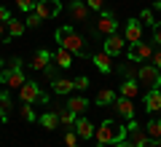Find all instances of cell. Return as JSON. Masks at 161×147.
<instances>
[{
    "label": "cell",
    "instance_id": "obj_1",
    "mask_svg": "<svg viewBox=\"0 0 161 147\" xmlns=\"http://www.w3.org/2000/svg\"><path fill=\"white\" fill-rule=\"evenodd\" d=\"M54 38H57V43L62 45V48H67L73 56H80V59L86 56V40H83V35H80L73 24H62V27L54 32Z\"/></svg>",
    "mask_w": 161,
    "mask_h": 147
},
{
    "label": "cell",
    "instance_id": "obj_2",
    "mask_svg": "<svg viewBox=\"0 0 161 147\" xmlns=\"http://www.w3.org/2000/svg\"><path fill=\"white\" fill-rule=\"evenodd\" d=\"M22 64H24L22 59H19V56H14L11 62H8V67L3 70V72H0V83L6 86L8 91H19L24 83H27V75H24Z\"/></svg>",
    "mask_w": 161,
    "mask_h": 147
},
{
    "label": "cell",
    "instance_id": "obj_3",
    "mask_svg": "<svg viewBox=\"0 0 161 147\" xmlns=\"http://www.w3.org/2000/svg\"><path fill=\"white\" fill-rule=\"evenodd\" d=\"M94 139H97V147L115 144V142L126 139V129H124V126H115L113 120H102V126L94 129Z\"/></svg>",
    "mask_w": 161,
    "mask_h": 147
},
{
    "label": "cell",
    "instance_id": "obj_4",
    "mask_svg": "<svg viewBox=\"0 0 161 147\" xmlns=\"http://www.w3.org/2000/svg\"><path fill=\"white\" fill-rule=\"evenodd\" d=\"M137 83H142V86H148V88H158L161 86V70L156 67L153 62H142L137 67Z\"/></svg>",
    "mask_w": 161,
    "mask_h": 147
},
{
    "label": "cell",
    "instance_id": "obj_5",
    "mask_svg": "<svg viewBox=\"0 0 161 147\" xmlns=\"http://www.w3.org/2000/svg\"><path fill=\"white\" fill-rule=\"evenodd\" d=\"M19 99H22V102H27V104H38V102L46 104V102H48V96L40 91V86L35 83V80H27V83L19 88Z\"/></svg>",
    "mask_w": 161,
    "mask_h": 147
},
{
    "label": "cell",
    "instance_id": "obj_6",
    "mask_svg": "<svg viewBox=\"0 0 161 147\" xmlns=\"http://www.w3.org/2000/svg\"><path fill=\"white\" fill-rule=\"evenodd\" d=\"M35 13H38L43 22H48V19H57L59 13H62V3H59V0H38Z\"/></svg>",
    "mask_w": 161,
    "mask_h": 147
},
{
    "label": "cell",
    "instance_id": "obj_7",
    "mask_svg": "<svg viewBox=\"0 0 161 147\" xmlns=\"http://www.w3.org/2000/svg\"><path fill=\"white\" fill-rule=\"evenodd\" d=\"M150 56H153V45L150 43H132L126 51V59H132V62H150Z\"/></svg>",
    "mask_w": 161,
    "mask_h": 147
},
{
    "label": "cell",
    "instance_id": "obj_8",
    "mask_svg": "<svg viewBox=\"0 0 161 147\" xmlns=\"http://www.w3.org/2000/svg\"><path fill=\"white\" fill-rule=\"evenodd\" d=\"M126 139L132 142L134 147H145V144H148V134H145V129H142L134 118L126 123Z\"/></svg>",
    "mask_w": 161,
    "mask_h": 147
},
{
    "label": "cell",
    "instance_id": "obj_9",
    "mask_svg": "<svg viewBox=\"0 0 161 147\" xmlns=\"http://www.w3.org/2000/svg\"><path fill=\"white\" fill-rule=\"evenodd\" d=\"M97 32L99 35H113V32H118V19L113 16L110 11H99V19H97Z\"/></svg>",
    "mask_w": 161,
    "mask_h": 147
},
{
    "label": "cell",
    "instance_id": "obj_10",
    "mask_svg": "<svg viewBox=\"0 0 161 147\" xmlns=\"http://www.w3.org/2000/svg\"><path fill=\"white\" fill-rule=\"evenodd\" d=\"M124 45H126L124 35L113 32V35H108V38H105V43H102V51H105V54H110V56H118V54H124Z\"/></svg>",
    "mask_w": 161,
    "mask_h": 147
},
{
    "label": "cell",
    "instance_id": "obj_11",
    "mask_svg": "<svg viewBox=\"0 0 161 147\" xmlns=\"http://www.w3.org/2000/svg\"><path fill=\"white\" fill-rule=\"evenodd\" d=\"M124 40H126L129 45L142 40V22H140V19H129V22L124 24Z\"/></svg>",
    "mask_w": 161,
    "mask_h": 147
},
{
    "label": "cell",
    "instance_id": "obj_12",
    "mask_svg": "<svg viewBox=\"0 0 161 147\" xmlns=\"http://www.w3.org/2000/svg\"><path fill=\"white\" fill-rule=\"evenodd\" d=\"M113 110H115V115H121L124 120H132L134 118V104H132V99H126V96H115Z\"/></svg>",
    "mask_w": 161,
    "mask_h": 147
},
{
    "label": "cell",
    "instance_id": "obj_13",
    "mask_svg": "<svg viewBox=\"0 0 161 147\" xmlns=\"http://www.w3.org/2000/svg\"><path fill=\"white\" fill-rule=\"evenodd\" d=\"M73 129H75V134H78L80 139H92V136H94V123L89 118H80V115H78L75 123H73Z\"/></svg>",
    "mask_w": 161,
    "mask_h": 147
},
{
    "label": "cell",
    "instance_id": "obj_14",
    "mask_svg": "<svg viewBox=\"0 0 161 147\" xmlns=\"http://www.w3.org/2000/svg\"><path fill=\"white\" fill-rule=\"evenodd\" d=\"M92 62H94V67H97L102 75H110V72H113V56H110V54L99 51V54H94V56H92Z\"/></svg>",
    "mask_w": 161,
    "mask_h": 147
},
{
    "label": "cell",
    "instance_id": "obj_15",
    "mask_svg": "<svg viewBox=\"0 0 161 147\" xmlns=\"http://www.w3.org/2000/svg\"><path fill=\"white\" fill-rule=\"evenodd\" d=\"M51 62L57 64V67H62V70H70V67H73V54H70L67 48H62V45H59L57 51L51 54Z\"/></svg>",
    "mask_w": 161,
    "mask_h": 147
},
{
    "label": "cell",
    "instance_id": "obj_16",
    "mask_svg": "<svg viewBox=\"0 0 161 147\" xmlns=\"http://www.w3.org/2000/svg\"><path fill=\"white\" fill-rule=\"evenodd\" d=\"M145 110L148 113H161V88H148V94H145Z\"/></svg>",
    "mask_w": 161,
    "mask_h": 147
},
{
    "label": "cell",
    "instance_id": "obj_17",
    "mask_svg": "<svg viewBox=\"0 0 161 147\" xmlns=\"http://www.w3.org/2000/svg\"><path fill=\"white\" fill-rule=\"evenodd\" d=\"M24 29H27V24L24 22H19V19H8L6 22V40H14V38H22L24 35Z\"/></svg>",
    "mask_w": 161,
    "mask_h": 147
},
{
    "label": "cell",
    "instance_id": "obj_18",
    "mask_svg": "<svg viewBox=\"0 0 161 147\" xmlns=\"http://www.w3.org/2000/svg\"><path fill=\"white\" fill-rule=\"evenodd\" d=\"M89 13H92V8H89L83 0H78V3H70V16H73V22H86Z\"/></svg>",
    "mask_w": 161,
    "mask_h": 147
},
{
    "label": "cell",
    "instance_id": "obj_19",
    "mask_svg": "<svg viewBox=\"0 0 161 147\" xmlns=\"http://www.w3.org/2000/svg\"><path fill=\"white\" fill-rule=\"evenodd\" d=\"M73 88H75V83H73L70 78H54V80H51V91H54L57 96H67Z\"/></svg>",
    "mask_w": 161,
    "mask_h": 147
},
{
    "label": "cell",
    "instance_id": "obj_20",
    "mask_svg": "<svg viewBox=\"0 0 161 147\" xmlns=\"http://www.w3.org/2000/svg\"><path fill=\"white\" fill-rule=\"evenodd\" d=\"M48 64H51V51H46V48H38L35 51V56H32V70H46Z\"/></svg>",
    "mask_w": 161,
    "mask_h": 147
},
{
    "label": "cell",
    "instance_id": "obj_21",
    "mask_svg": "<svg viewBox=\"0 0 161 147\" xmlns=\"http://www.w3.org/2000/svg\"><path fill=\"white\" fill-rule=\"evenodd\" d=\"M118 75L124 80H137V62L126 59V64H121V67H118Z\"/></svg>",
    "mask_w": 161,
    "mask_h": 147
},
{
    "label": "cell",
    "instance_id": "obj_22",
    "mask_svg": "<svg viewBox=\"0 0 161 147\" xmlns=\"http://www.w3.org/2000/svg\"><path fill=\"white\" fill-rule=\"evenodd\" d=\"M94 102L99 104V107H113V102H115V91L113 88H102L97 94V99H94Z\"/></svg>",
    "mask_w": 161,
    "mask_h": 147
},
{
    "label": "cell",
    "instance_id": "obj_23",
    "mask_svg": "<svg viewBox=\"0 0 161 147\" xmlns=\"http://www.w3.org/2000/svg\"><path fill=\"white\" fill-rule=\"evenodd\" d=\"M40 126H43L46 131H54L59 126V113H51V110L43 113V115H40Z\"/></svg>",
    "mask_w": 161,
    "mask_h": 147
},
{
    "label": "cell",
    "instance_id": "obj_24",
    "mask_svg": "<svg viewBox=\"0 0 161 147\" xmlns=\"http://www.w3.org/2000/svg\"><path fill=\"white\" fill-rule=\"evenodd\" d=\"M142 129H145V134H148V139H156V142L161 139V120H158V118L148 120V123H145Z\"/></svg>",
    "mask_w": 161,
    "mask_h": 147
},
{
    "label": "cell",
    "instance_id": "obj_25",
    "mask_svg": "<svg viewBox=\"0 0 161 147\" xmlns=\"http://www.w3.org/2000/svg\"><path fill=\"white\" fill-rule=\"evenodd\" d=\"M137 94H140V83H137V80H124V83H121V96L134 99Z\"/></svg>",
    "mask_w": 161,
    "mask_h": 147
},
{
    "label": "cell",
    "instance_id": "obj_26",
    "mask_svg": "<svg viewBox=\"0 0 161 147\" xmlns=\"http://www.w3.org/2000/svg\"><path fill=\"white\" fill-rule=\"evenodd\" d=\"M86 107H89V102L83 99V96H70V99H67V110H73L75 115H80Z\"/></svg>",
    "mask_w": 161,
    "mask_h": 147
},
{
    "label": "cell",
    "instance_id": "obj_27",
    "mask_svg": "<svg viewBox=\"0 0 161 147\" xmlns=\"http://www.w3.org/2000/svg\"><path fill=\"white\" fill-rule=\"evenodd\" d=\"M19 115H22V120H27V123H35V120H38V115H35L32 104H27V102H22V107H19Z\"/></svg>",
    "mask_w": 161,
    "mask_h": 147
},
{
    "label": "cell",
    "instance_id": "obj_28",
    "mask_svg": "<svg viewBox=\"0 0 161 147\" xmlns=\"http://www.w3.org/2000/svg\"><path fill=\"white\" fill-rule=\"evenodd\" d=\"M75 118H78V115H75L73 110H67V107L59 110V123H62V126H73V123H75Z\"/></svg>",
    "mask_w": 161,
    "mask_h": 147
},
{
    "label": "cell",
    "instance_id": "obj_29",
    "mask_svg": "<svg viewBox=\"0 0 161 147\" xmlns=\"http://www.w3.org/2000/svg\"><path fill=\"white\" fill-rule=\"evenodd\" d=\"M0 110H3L6 115L14 110V102H11V94H8V88H6V91H0Z\"/></svg>",
    "mask_w": 161,
    "mask_h": 147
},
{
    "label": "cell",
    "instance_id": "obj_30",
    "mask_svg": "<svg viewBox=\"0 0 161 147\" xmlns=\"http://www.w3.org/2000/svg\"><path fill=\"white\" fill-rule=\"evenodd\" d=\"M137 19H140V22H142V24H148V27H153V24H158V22H156V19H153V11H150V8H142Z\"/></svg>",
    "mask_w": 161,
    "mask_h": 147
},
{
    "label": "cell",
    "instance_id": "obj_31",
    "mask_svg": "<svg viewBox=\"0 0 161 147\" xmlns=\"http://www.w3.org/2000/svg\"><path fill=\"white\" fill-rule=\"evenodd\" d=\"M35 6H38V0H16V8H19V11H24V13L35 11Z\"/></svg>",
    "mask_w": 161,
    "mask_h": 147
},
{
    "label": "cell",
    "instance_id": "obj_32",
    "mask_svg": "<svg viewBox=\"0 0 161 147\" xmlns=\"http://www.w3.org/2000/svg\"><path fill=\"white\" fill-rule=\"evenodd\" d=\"M24 24H27V27H40V24H43V19H40L35 11H30V13H27V19H24Z\"/></svg>",
    "mask_w": 161,
    "mask_h": 147
},
{
    "label": "cell",
    "instance_id": "obj_33",
    "mask_svg": "<svg viewBox=\"0 0 161 147\" xmlns=\"http://www.w3.org/2000/svg\"><path fill=\"white\" fill-rule=\"evenodd\" d=\"M73 83H75V88H78V91H86L89 88V75H78Z\"/></svg>",
    "mask_w": 161,
    "mask_h": 147
},
{
    "label": "cell",
    "instance_id": "obj_34",
    "mask_svg": "<svg viewBox=\"0 0 161 147\" xmlns=\"http://www.w3.org/2000/svg\"><path fill=\"white\" fill-rule=\"evenodd\" d=\"M78 139H80V136L75 134V129H73V131H67V134H64V147H73V144H78Z\"/></svg>",
    "mask_w": 161,
    "mask_h": 147
},
{
    "label": "cell",
    "instance_id": "obj_35",
    "mask_svg": "<svg viewBox=\"0 0 161 147\" xmlns=\"http://www.w3.org/2000/svg\"><path fill=\"white\" fill-rule=\"evenodd\" d=\"M92 11H102V6H105V0H83Z\"/></svg>",
    "mask_w": 161,
    "mask_h": 147
},
{
    "label": "cell",
    "instance_id": "obj_36",
    "mask_svg": "<svg viewBox=\"0 0 161 147\" xmlns=\"http://www.w3.org/2000/svg\"><path fill=\"white\" fill-rule=\"evenodd\" d=\"M153 43H158V45H161V22H158V24H153Z\"/></svg>",
    "mask_w": 161,
    "mask_h": 147
},
{
    "label": "cell",
    "instance_id": "obj_37",
    "mask_svg": "<svg viewBox=\"0 0 161 147\" xmlns=\"http://www.w3.org/2000/svg\"><path fill=\"white\" fill-rule=\"evenodd\" d=\"M8 19H11V11L6 6H0V22H8Z\"/></svg>",
    "mask_w": 161,
    "mask_h": 147
},
{
    "label": "cell",
    "instance_id": "obj_38",
    "mask_svg": "<svg viewBox=\"0 0 161 147\" xmlns=\"http://www.w3.org/2000/svg\"><path fill=\"white\" fill-rule=\"evenodd\" d=\"M150 62H153L156 67L161 70V51H153V56H150Z\"/></svg>",
    "mask_w": 161,
    "mask_h": 147
},
{
    "label": "cell",
    "instance_id": "obj_39",
    "mask_svg": "<svg viewBox=\"0 0 161 147\" xmlns=\"http://www.w3.org/2000/svg\"><path fill=\"white\" fill-rule=\"evenodd\" d=\"M113 147H134V144H132V142H129V139H121V142H115Z\"/></svg>",
    "mask_w": 161,
    "mask_h": 147
},
{
    "label": "cell",
    "instance_id": "obj_40",
    "mask_svg": "<svg viewBox=\"0 0 161 147\" xmlns=\"http://www.w3.org/2000/svg\"><path fill=\"white\" fill-rule=\"evenodd\" d=\"M6 38V22H0V40Z\"/></svg>",
    "mask_w": 161,
    "mask_h": 147
},
{
    "label": "cell",
    "instance_id": "obj_41",
    "mask_svg": "<svg viewBox=\"0 0 161 147\" xmlns=\"http://www.w3.org/2000/svg\"><path fill=\"white\" fill-rule=\"evenodd\" d=\"M145 147H161V142H156V139H148V144Z\"/></svg>",
    "mask_w": 161,
    "mask_h": 147
},
{
    "label": "cell",
    "instance_id": "obj_42",
    "mask_svg": "<svg viewBox=\"0 0 161 147\" xmlns=\"http://www.w3.org/2000/svg\"><path fill=\"white\" fill-rule=\"evenodd\" d=\"M153 8H156V11H161V0H153Z\"/></svg>",
    "mask_w": 161,
    "mask_h": 147
},
{
    "label": "cell",
    "instance_id": "obj_43",
    "mask_svg": "<svg viewBox=\"0 0 161 147\" xmlns=\"http://www.w3.org/2000/svg\"><path fill=\"white\" fill-rule=\"evenodd\" d=\"M0 120H3V123H6V120H8V115L3 113V110H0Z\"/></svg>",
    "mask_w": 161,
    "mask_h": 147
},
{
    "label": "cell",
    "instance_id": "obj_44",
    "mask_svg": "<svg viewBox=\"0 0 161 147\" xmlns=\"http://www.w3.org/2000/svg\"><path fill=\"white\" fill-rule=\"evenodd\" d=\"M3 70H6V64H3V59H0V72H3Z\"/></svg>",
    "mask_w": 161,
    "mask_h": 147
},
{
    "label": "cell",
    "instance_id": "obj_45",
    "mask_svg": "<svg viewBox=\"0 0 161 147\" xmlns=\"http://www.w3.org/2000/svg\"><path fill=\"white\" fill-rule=\"evenodd\" d=\"M70 3H78V0H70Z\"/></svg>",
    "mask_w": 161,
    "mask_h": 147
},
{
    "label": "cell",
    "instance_id": "obj_46",
    "mask_svg": "<svg viewBox=\"0 0 161 147\" xmlns=\"http://www.w3.org/2000/svg\"><path fill=\"white\" fill-rule=\"evenodd\" d=\"M73 147H80V144H73Z\"/></svg>",
    "mask_w": 161,
    "mask_h": 147
}]
</instances>
